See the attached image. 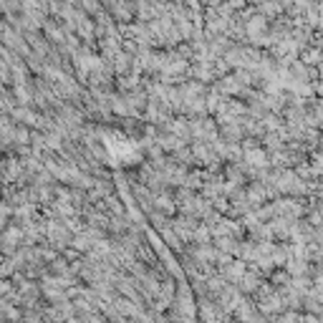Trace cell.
Segmentation results:
<instances>
[{
    "label": "cell",
    "instance_id": "6da1fadb",
    "mask_svg": "<svg viewBox=\"0 0 323 323\" xmlns=\"http://www.w3.org/2000/svg\"><path fill=\"white\" fill-rule=\"evenodd\" d=\"M245 162L250 167H265L268 164V154L263 149H255V147H248L245 149Z\"/></svg>",
    "mask_w": 323,
    "mask_h": 323
},
{
    "label": "cell",
    "instance_id": "7a4b0ae2",
    "mask_svg": "<svg viewBox=\"0 0 323 323\" xmlns=\"http://www.w3.org/2000/svg\"><path fill=\"white\" fill-rule=\"evenodd\" d=\"M260 10H263V15H275V13H280V3H273V0H263Z\"/></svg>",
    "mask_w": 323,
    "mask_h": 323
},
{
    "label": "cell",
    "instance_id": "3957f363",
    "mask_svg": "<svg viewBox=\"0 0 323 323\" xmlns=\"http://www.w3.org/2000/svg\"><path fill=\"white\" fill-rule=\"evenodd\" d=\"M73 248H76V250H89V248H91V242H89L86 235H78V237L73 240Z\"/></svg>",
    "mask_w": 323,
    "mask_h": 323
},
{
    "label": "cell",
    "instance_id": "277c9868",
    "mask_svg": "<svg viewBox=\"0 0 323 323\" xmlns=\"http://www.w3.org/2000/svg\"><path fill=\"white\" fill-rule=\"evenodd\" d=\"M15 96L20 99V104H28V101H30V94H28V91H25V89H23L20 84L15 86Z\"/></svg>",
    "mask_w": 323,
    "mask_h": 323
},
{
    "label": "cell",
    "instance_id": "5b68a950",
    "mask_svg": "<svg viewBox=\"0 0 323 323\" xmlns=\"http://www.w3.org/2000/svg\"><path fill=\"white\" fill-rule=\"evenodd\" d=\"M303 63H318V48H313V51L303 53Z\"/></svg>",
    "mask_w": 323,
    "mask_h": 323
},
{
    "label": "cell",
    "instance_id": "8992f818",
    "mask_svg": "<svg viewBox=\"0 0 323 323\" xmlns=\"http://www.w3.org/2000/svg\"><path fill=\"white\" fill-rule=\"evenodd\" d=\"M13 137H15V142H18V144H28V132H25V129H15V132H13Z\"/></svg>",
    "mask_w": 323,
    "mask_h": 323
}]
</instances>
